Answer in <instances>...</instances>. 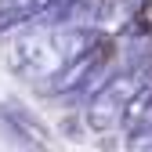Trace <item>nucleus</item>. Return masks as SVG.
<instances>
[{
    "instance_id": "1",
    "label": "nucleus",
    "mask_w": 152,
    "mask_h": 152,
    "mask_svg": "<svg viewBox=\"0 0 152 152\" xmlns=\"http://www.w3.org/2000/svg\"><path fill=\"white\" fill-rule=\"evenodd\" d=\"M130 91H134V87H130V83H112L105 94H102V98H94V105H91V127L94 130H105V127H112V123H116V116H120V112L127 109V102H130Z\"/></svg>"
},
{
    "instance_id": "2",
    "label": "nucleus",
    "mask_w": 152,
    "mask_h": 152,
    "mask_svg": "<svg viewBox=\"0 0 152 152\" xmlns=\"http://www.w3.org/2000/svg\"><path fill=\"white\" fill-rule=\"evenodd\" d=\"M134 29L138 33H152V0H141V7L134 15Z\"/></svg>"
}]
</instances>
